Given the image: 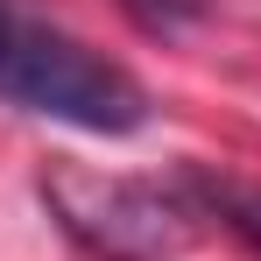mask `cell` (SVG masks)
I'll list each match as a JSON object with an SVG mask.
<instances>
[{"label":"cell","instance_id":"6da1fadb","mask_svg":"<svg viewBox=\"0 0 261 261\" xmlns=\"http://www.w3.org/2000/svg\"><path fill=\"white\" fill-rule=\"evenodd\" d=\"M0 99L64 120L85 134H134L148 120V92L134 85V71H120L113 57L85 49L64 29L43 21H7L0 36Z\"/></svg>","mask_w":261,"mask_h":261},{"label":"cell","instance_id":"7a4b0ae2","mask_svg":"<svg viewBox=\"0 0 261 261\" xmlns=\"http://www.w3.org/2000/svg\"><path fill=\"white\" fill-rule=\"evenodd\" d=\"M43 205L99 261H163L198 233V212L184 205L176 176L141 184V176H99L78 163H57L43 170Z\"/></svg>","mask_w":261,"mask_h":261},{"label":"cell","instance_id":"3957f363","mask_svg":"<svg viewBox=\"0 0 261 261\" xmlns=\"http://www.w3.org/2000/svg\"><path fill=\"white\" fill-rule=\"evenodd\" d=\"M176 191H184V205L198 219H212V226H226L247 254H261V184H247V176H226V170H176Z\"/></svg>","mask_w":261,"mask_h":261},{"label":"cell","instance_id":"277c9868","mask_svg":"<svg viewBox=\"0 0 261 261\" xmlns=\"http://www.w3.org/2000/svg\"><path fill=\"white\" fill-rule=\"evenodd\" d=\"M141 29H155V36H170V29H184L191 14H198V0H120Z\"/></svg>","mask_w":261,"mask_h":261},{"label":"cell","instance_id":"5b68a950","mask_svg":"<svg viewBox=\"0 0 261 261\" xmlns=\"http://www.w3.org/2000/svg\"><path fill=\"white\" fill-rule=\"evenodd\" d=\"M7 21H14V14H7V0H0V36H7Z\"/></svg>","mask_w":261,"mask_h":261}]
</instances>
